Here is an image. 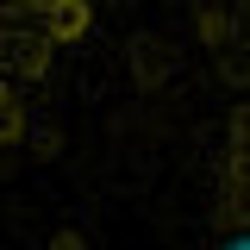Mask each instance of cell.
Returning <instances> with one entry per match:
<instances>
[{"label":"cell","mask_w":250,"mask_h":250,"mask_svg":"<svg viewBox=\"0 0 250 250\" xmlns=\"http://www.w3.org/2000/svg\"><path fill=\"white\" fill-rule=\"evenodd\" d=\"M131 0H0V163L31 138L75 57Z\"/></svg>","instance_id":"obj_1"},{"label":"cell","mask_w":250,"mask_h":250,"mask_svg":"<svg viewBox=\"0 0 250 250\" xmlns=\"http://www.w3.org/2000/svg\"><path fill=\"white\" fill-rule=\"evenodd\" d=\"M194 250H250V100L231 113L213 169V207L200 219Z\"/></svg>","instance_id":"obj_2"}]
</instances>
